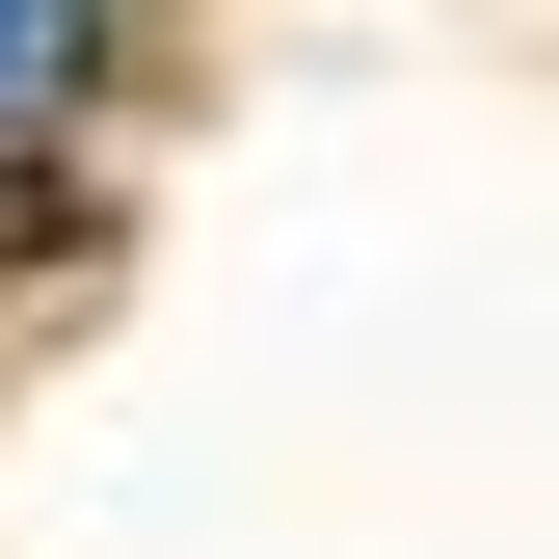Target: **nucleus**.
I'll list each match as a JSON object with an SVG mask.
<instances>
[{"mask_svg": "<svg viewBox=\"0 0 559 559\" xmlns=\"http://www.w3.org/2000/svg\"><path fill=\"white\" fill-rule=\"evenodd\" d=\"M27 53H53V0H0V81H27Z\"/></svg>", "mask_w": 559, "mask_h": 559, "instance_id": "1", "label": "nucleus"}]
</instances>
